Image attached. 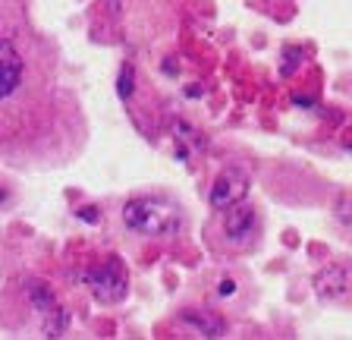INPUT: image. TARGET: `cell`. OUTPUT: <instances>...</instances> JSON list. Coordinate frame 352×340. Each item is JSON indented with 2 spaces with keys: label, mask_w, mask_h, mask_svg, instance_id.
Returning a JSON list of instances; mask_svg holds the SVG:
<instances>
[{
  "label": "cell",
  "mask_w": 352,
  "mask_h": 340,
  "mask_svg": "<svg viewBox=\"0 0 352 340\" xmlns=\"http://www.w3.org/2000/svg\"><path fill=\"white\" fill-rule=\"evenodd\" d=\"M123 224L135 237H176L183 230V208L164 195H139L123 205Z\"/></svg>",
  "instance_id": "6da1fadb"
},
{
  "label": "cell",
  "mask_w": 352,
  "mask_h": 340,
  "mask_svg": "<svg viewBox=\"0 0 352 340\" xmlns=\"http://www.w3.org/2000/svg\"><path fill=\"white\" fill-rule=\"evenodd\" d=\"M261 233V215L252 202H236V205L220 211V240L230 252H245L258 243Z\"/></svg>",
  "instance_id": "7a4b0ae2"
},
{
  "label": "cell",
  "mask_w": 352,
  "mask_h": 340,
  "mask_svg": "<svg viewBox=\"0 0 352 340\" xmlns=\"http://www.w3.org/2000/svg\"><path fill=\"white\" fill-rule=\"evenodd\" d=\"M88 287H91V296H95L98 303L113 306V303H123L126 299V293H129V277H126L123 265H120L117 259H110L88 274Z\"/></svg>",
  "instance_id": "3957f363"
},
{
  "label": "cell",
  "mask_w": 352,
  "mask_h": 340,
  "mask_svg": "<svg viewBox=\"0 0 352 340\" xmlns=\"http://www.w3.org/2000/svg\"><path fill=\"white\" fill-rule=\"evenodd\" d=\"M315 293L324 303H349L352 299V268L349 265H327L315 274Z\"/></svg>",
  "instance_id": "277c9868"
},
{
  "label": "cell",
  "mask_w": 352,
  "mask_h": 340,
  "mask_svg": "<svg viewBox=\"0 0 352 340\" xmlns=\"http://www.w3.org/2000/svg\"><path fill=\"white\" fill-rule=\"evenodd\" d=\"M249 195V173L239 167H227L220 170V177L211 186V208L214 211H223V208L236 205Z\"/></svg>",
  "instance_id": "5b68a950"
},
{
  "label": "cell",
  "mask_w": 352,
  "mask_h": 340,
  "mask_svg": "<svg viewBox=\"0 0 352 340\" xmlns=\"http://www.w3.org/2000/svg\"><path fill=\"white\" fill-rule=\"evenodd\" d=\"M22 82V54L10 38H0V101L10 98Z\"/></svg>",
  "instance_id": "8992f818"
},
{
  "label": "cell",
  "mask_w": 352,
  "mask_h": 340,
  "mask_svg": "<svg viewBox=\"0 0 352 340\" xmlns=\"http://www.w3.org/2000/svg\"><path fill=\"white\" fill-rule=\"evenodd\" d=\"M179 318H183V325L189 328L192 334H198V337H223V334H227L223 318L211 315V312H205V309H186Z\"/></svg>",
  "instance_id": "52a82bcc"
},
{
  "label": "cell",
  "mask_w": 352,
  "mask_h": 340,
  "mask_svg": "<svg viewBox=\"0 0 352 340\" xmlns=\"http://www.w3.org/2000/svg\"><path fill=\"white\" fill-rule=\"evenodd\" d=\"M25 296H29L32 309H38V315H47V312L57 309V296H54V290L47 287V284H41V281L25 284Z\"/></svg>",
  "instance_id": "ba28073f"
},
{
  "label": "cell",
  "mask_w": 352,
  "mask_h": 340,
  "mask_svg": "<svg viewBox=\"0 0 352 340\" xmlns=\"http://www.w3.org/2000/svg\"><path fill=\"white\" fill-rule=\"evenodd\" d=\"M66 328H69V315H66L60 306L44 315V334H47V337H63Z\"/></svg>",
  "instance_id": "9c48e42d"
},
{
  "label": "cell",
  "mask_w": 352,
  "mask_h": 340,
  "mask_svg": "<svg viewBox=\"0 0 352 340\" xmlns=\"http://www.w3.org/2000/svg\"><path fill=\"white\" fill-rule=\"evenodd\" d=\"M132 89H135V70L126 63V67L120 70V85H117V92H120V98H129Z\"/></svg>",
  "instance_id": "30bf717a"
},
{
  "label": "cell",
  "mask_w": 352,
  "mask_h": 340,
  "mask_svg": "<svg viewBox=\"0 0 352 340\" xmlns=\"http://www.w3.org/2000/svg\"><path fill=\"white\" fill-rule=\"evenodd\" d=\"M337 217H340V224H343V227L352 230V202H340Z\"/></svg>",
  "instance_id": "8fae6325"
},
{
  "label": "cell",
  "mask_w": 352,
  "mask_h": 340,
  "mask_svg": "<svg viewBox=\"0 0 352 340\" xmlns=\"http://www.w3.org/2000/svg\"><path fill=\"white\" fill-rule=\"evenodd\" d=\"M217 293H220V296H233V293H236V284L223 277V281H220V287H217Z\"/></svg>",
  "instance_id": "7c38bea8"
}]
</instances>
